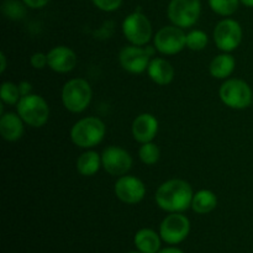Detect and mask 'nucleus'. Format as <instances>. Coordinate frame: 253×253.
Masks as SVG:
<instances>
[{
	"label": "nucleus",
	"mask_w": 253,
	"mask_h": 253,
	"mask_svg": "<svg viewBox=\"0 0 253 253\" xmlns=\"http://www.w3.org/2000/svg\"><path fill=\"white\" fill-rule=\"evenodd\" d=\"M101 156L95 151H85L77 160V170L84 177H91L96 174L101 167Z\"/></svg>",
	"instance_id": "aec40b11"
},
{
	"label": "nucleus",
	"mask_w": 253,
	"mask_h": 253,
	"mask_svg": "<svg viewBox=\"0 0 253 253\" xmlns=\"http://www.w3.org/2000/svg\"><path fill=\"white\" fill-rule=\"evenodd\" d=\"M91 98L93 90L90 84L83 78L71 79L62 89V103L71 113L78 114L85 110L90 104Z\"/></svg>",
	"instance_id": "7ed1b4c3"
},
{
	"label": "nucleus",
	"mask_w": 253,
	"mask_h": 253,
	"mask_svg": "<svg viewBox=\"0 0 253 253\" xmlns=\"http://www.w3.org/2000/svg\"><path fill=\"white\" fill-rule=\"evenodd\" d=\"M123 34L131 44L146 46L152 37V25L145 14L135 11L124 20Z\"/></svg>",
	"instance_id": "6e6552de"
},
{
	"label": "nucleus",
	"mask_w": 253,
	"mask_h": 253,
	"mask_svg": "<svg viewBox=\"0 0 253 253\" xmlns=\"http://www.w3.org/2000/svg\"><path fill=\"white\" fill-rule=\"evenodd\" d=\"M91 1L99 10L106 12L115 11L123 4V0H91Z\"/></svg>",
	"instance_id": "bb28decb"
},
{
	"label": "nucleus",
	"mask_w": 253,
	"mask_h": 253,
	"mask_svg": "<svg viewBox=\"0 0 253 253\" xmlns=\"http://www.w3.org/2000/svg\"><path fill=\"white\" fill-rule=\"evenodd\" d=\"M17 85H19L21 96H25V95H29V94H31V90H32L31 83H29V82H26V81H22V82H20Z\"/></svg>",
	"instance_id": "c756f323"
},
{
	"label": "nucleus",
	"mask_w": 253,
	"mask_h": 253,
	"mask_svg": "<svg viewBox=\"0 0 253 253\" xmlns=\"http://www.w3.org/2000/svg\"><path fill=\"white\" fill-rule=\"evenodd\" d=\"M202 12L200 0H170L167 15L170 22L180 29H188L198 22Z\"/></svg>",
	"instance_id": "423d86ee"
},
{
	"label": "nucleus",
	"mask_w": 253,
	"mask_h": 253,
	"mask_svg": "<svg viewBox=\"0 0 253 253\" xmlns=\"http://www.w3.org/2000/svg\"><path fill=\"white\" fill-rule=\"evenodd\" d=\"M158 253H184V252L179 249H175V247H167V249L161 250Z\"/></svg>",
	"instance_id": "2f4dec72"
},
{
	"label": "nucleus",
	"mask_w": 253,
	"mask_h": 253,
	"mask_svg": "<svg viewBox=\"0 0 253 253\" xmlns=\"http://www.w3.org/2000/svg\"><path fill=\"white\" fill-rule=\"evenodd\" d=\"M0 61H1V66H0V72L4 73L5 69H6V56H5L4 52L0 53Z\"/></svg>",
	"instance_id": "7c9ffc66"
},
{
	"label": "nucleus",
	"mask_w": 253,
	"mask_h": 253,
	"mask_svg": "<svg viewBox=\"0 0 253 253\" xmlns=\"http://www.w3.org/2000/svg\"><path fill=\"white\" fill-rule=\"evenodd\" d=\"M49 1L51 0H22V2L31 9H41V7L46 6Z\"/></svg>",
	"instance_id": "c85d7f7f"
},
{
	"label": "nucleus",
	"mask_w": 253,
	"mask_h": 253,
	"mask_svg": "<svg viewBox=\"0 0 253 253\" xmlns=\"http://www.w3.org/2000/svg\"><path fill=\"white\" fill-rule=\"evenodd\" d=\"M26 5L21 4L17 0H5L2 2L1 10L7 19L11 20H21L26 15Z\"/></svg>",
	"instance_id": "a878e982"
},
{
	"label": "nucleus",
	"mask_w": 253,
	"mask_h": 253,
	"mask_svg": "<svg viewBox=\"0 0 253 253\" xmlns=\"http://www.w3.org/2000/svg\"><path fill=\"white\" fill-rule=\"evenodd\" d=\"M240 1H241L244 5H246V6L253 7V0H240Z\"/></svg>",
	"instance_id": "473e14b6"
},
{
	"label": "nucleus",
	"mask_w": 253,
	"mask_h": 253,
	"mask_svg": "<svg viewBox=\"0 0 253 253\" xmlns=\"http://www.w3.org/2000/svg\"><path fill=\"white\" fill-rule=\"evenodd\" d=\"M138 157L141 162L145 163L146 166H153L160 161L161 151L156 143L151 142L141 143V147L138 150Z\"/></svg>",
	"instance_id": "4be33fe9"
},
{
	"label": "nucleus",
	"mask_w": 253,
	"mask_h": 253,
	"mask_svg": "<svg viewBox=\"0 0 253 253\" xmlns=\"http://www.w3.org/2000/svg\"><path fill=\"white\" fill-rule=\"evenodd\" d=\"M128 253H142V252H140V251H137V252H128Z\"/></svg>",
	"instance_id": "72a5a7b5"
},
{
	"label": "nucleus",
	"mask_w": 253,
	"mask_h": 253,
	"mask_svg": "<svg viewBox=\"0 0 253 253\" xmlns=\"http://www.w3.org/2000/svg\"><path fill=\"white\" fill-rule=\"evenodd\" d=\"M100 156L104 169L111 175H125L132 167L133 160L131 155L119 146H109Z\"/></svg>",
	"instance_id": "f8f14e48"
},
{
	"label": "nucleus",
	"mask_w": 253,
	"mask_h": 253,
	"mask_svg": "<svg viewBox=\"0 0 253 253\" xmlns=\"http://www.w3.org/2000/svg\"><path fill=\"white\" fill-rule=\"evenodd\" d=\"M0 99L4 104L7 105H17L19 100L21 99V93L17 84L11 82H4L0 89Z\"/></svg>",
	"instance_id": "5701e85b"
},
{
	"label": "nucleus",
	"mask_w": 253,
	"mask_h": 253,
	"mask_svg": "<svg viewBox=\"0 0 253 253\" xmlns=\"http://www.w3.org/2000/svg\"><path fill=\"white\" fill-rule=\"evenodd\" d=\"M217 207V197L209 189H202L194 193L192 202V209L200 215L209 214Z\"/></svg>",
	"instance_id": "412c9836"
},
{
	"label": "nucleus",
	"mask_w": 253,
	"mask_h": 253,
	"mask_svg": "<svg viewBox=\"0 0 253 253\" xmlns=\"http://www.w3.org/2000/svg\"><path fill=\"white\" fill-rule=\"evenodd\" d=\"M24 120L19 114L5 113L0 118V133L2 138L9 142L20 140L24 135Z\"/></svg>",
	"instance_id": "dca6fc26"
},
{
	"label": "nucleus",
	"mask_w": 253,
	"mask_h": 253,
	"mask_svg": "<svg viewBox=\"0 0 253 253\" xmlns=\"http://www.w3.org/2000/svg\"><path fill=\"white\" fill-rule=\"evenodd\" d=\"M219 95L222 103L231 109L242 110L252 104L253 93L249 84L242 79H226L219 89Z\"/></svg>",
	"instance_id": "39448f33"
},
{
	"label": "nucleus",
	"mask_w": 253,
	"mask_h": 253,
	"mask_svg": "<svg viewBox=\"0 0 253 253\" xmlns=\"http://www.w3.org/2000/svg\"><path fill=\"white\" fill-rule=\"evenodd\" d=\"M209 43V37L202 30H192L187 34V47L192 51H202Z\"/></svg>",
	"instance_id": "393cba45"
},
{
	"label": "nucleus",
	"mask_w": 253,
	"mask_h": 253,
	"mask_svg": "<svg viewBox=\"0 0 253 253\" xmlns=\"http://www.w3.org/2000/svg\"><path fill=\"white\" fill-rule=\"evenodd\" d=\"M190 232V221L182 212H169L160 226L161 239L169 245L184 241Z\"/></svg>",
	"instance_id": "9b49d317"
},
{
	"label": "nucleus",
	"mask_w": 253,
	"mask_h": 253,
	"mask_svg": "<svg viewBox=\"0 0 253 253\" xmlns=\"http://www.w3.org/2000/svg\"><path fill=\"white\" fill-rule=\"evenodd\" d=\"M161 235L151 229H141L136 232L135 242L136 249L142 253H158L161 249Z\"/></svg>",
	"instance_id": "6ab92c4d"
},
{
	"label": "nucleus",
	"mask_w": 253,
	"mask_h": 253,
	"mask_svg": "<svg viewBox=\"0 0 253 253\" xmlns=\"http://www.w3.org/2000/svg\"><path fill=\"white\" fill-rule=\"evenodd\" d=\"M192 187L183 179H169L158 187L155 194L156 203L167 212H183L192 207Z\"/></svg>",
	"instance_id": "f257e3e1"
},
{
	"label": "nucleus",
	"mask_w": 253,
	"mask_h": 253,
	"mask_svg": "<svg viewBox=\"0 0 253 253\" xmlns=\"http://www.w3.org/2000/svg\"><path fill=\"white\" fill-rule=\"evenodd\" d=\"M252 104H253V100H252Z\"/></svg>",
	"instance_id": "f704fd0d"
},
{
	"label": "nucleus",
	"mask_w": 253,
	"mask_h": 253,
	"mask_svg": "<svg viewBox=\"0 0 253 253\" xmlns=\"http://www.w3.org/2000/svg\"><path fill=\"white\" fill-rule=\"evenodd\" d=\"M31 66L35 69H43L44 67L48 66V58H47V54L42 53V52H36L31 56Z\"/></svg>",
	"instance_id": "cd10ccee"
},
{
	"label": "nucleus",
	"mask_w": 253,
	"mask_h": 253,
	"mask_svg": "<svg viewBox=\"0 0 253 253\" xmlns=\"http://www.w3.org/2000/svg\"><path fill=\"white\" fill-rule=\"evenodd\" d=\"M148 77L158 85H168L174 78V68L165 58L151 59L147 67Z\"/></svg>",
	"instance_id": "f3484780"
},
{
	"label": "nucleus",
	"mask_w": 253,
	"mask_h": 253,
	"mask_svg": "<svg viewBox=\"0 0 253 253\" xmlns=\"http://www.w3.org/2000/svg\"><path fill=\"white\" fill-rule=\"evenodd\" d=\"M116 198L125 204H138L146 195L143 182L133 175H121L114 187Z\"/></svg>",
	"instance_id": "ddd939ff"
},
{
	"label": "nucleus",
	"mask_w": 253,
	"mask_h": 253,
	"mask_svg": "<svg viewBox=\"0 0 253 253\" xmlns=\"http://www.w3.org/2000/svg\"><path fill=\"white\" fill-rule=\"evenodd\" d=\"M17 114L31 127H41L49 119V106L47 101L37 94L21 96L16 105Z\"/></svg>",
	"instance_id": "20e7f679"
},
{
	"label": "nucleus",
	"mask_w": 253,
	"mask_h": 253,
	"mask_svg": "<svg viewBox=\"0 0 253 253\" xmlns=\"http://www.w3.org/2000/svg\"><path fill=\"white\" fill-rule=\"evenodd\" d=\"M236 67V61L234 56L227 52L214 57L210 62L209 72L214 78L216 79H227L235 71Z\"/></svg>",
	"instance_id": "a211bd4d"
},
{
	"label": "nucleus",
	"mask_w": 253,
	"mask_h": 253,
	"mask_svg": "<svg viewBox=\"0 0 253 253\" xmlns=\"http://www.w3.org/2000/svg\"><path fill=\"white\" fill-rule=\"evenodd\" d=\"M242 36L244 32L241 25L234 19H224L217 22L212 34L217 48L227 53L235 51L241 44Z\"/></svg>",
	"instance_id": "1a4fd4ad"
},
{
	"label": "nucleus",
	"mask_w": 253,
	"mask_h": 253,
	"mask_svg": "<svg viewBox=\"0 0 253 253\" xmlns=\"http://www.w3.org/2000/svg\"><path fill=\"white\" fill-rule=\"evenodd\" d=\"M153 44L160 53L173 56L187 47V34H184L183 29L175 25L165 26L158 30L157 34L155 35Z\"/></svg>",
	"instance_id": "9d476101"
},
{
	"label": "nucleus",
	"mask_w": 253,
	"mask_h": 253,
	"mask_svg": "<svg viewBox=\"0 0 253 253\" xmlns=\"http://www.w3.org/2000/svg\"><path fill=\"white\" fill-rule=\"evenodd\" d=\"M158 132V120L152 114H140L132 123V136L137 142L153 141Z\"/></svg>",
	"instance_id": "2eb2a0df"
},
{
	"label": "nucleus",
	"mask_w": 253,
	"mask_h": 253,
	"mask_svg": "<svg viewBox=\"0 0 253 253\" xmlns=\"http://www.w3.org/2000/svg\"><path fill=\"white\" fill-rule=\"evenodd\" d=\"M105 132V124L100 119L88 116L74 124L71 130V140L81 148H93L104 140Z\"/></svg>",
	"instance_id": "f03ea898"
},
{
	"label": "nucleus",
	"mask_w": 253,
	"mask_h": 253,
	"mask_svg": "<svg viewBox=\"0 0 253 253\" xmlns=\"http://www.w3.org/2000/svg\"><path fill=\"white\" fill-rule=\"evenodd\" d=\"M157 51L155 46H125L119 53V62L126 72L140 74L147 71L151 58Z\"/></svg>",
	"instance_id": "0eeeda50"
},
{
	"label": "nucleus",
	"mask_w": 253,
	"mask_h": 253,
	"mask_svg": "<svg viewBox=\"0 0 253 253\" xmlns=\"http://www.w3.org/2000/svg\"><path fill=\"white\" fill-rule=\"evenodd\" d=\"M214 12L221 16H230L239 9L240 0H208Z\"/></svg>",
	"instance_id": "b1692460"
},
{
	"label": "nucleus",
	"mask_w": 253,
	"mask_h": 253,
	"mask_svg": "<svg viewBox=\"0 0 253 253\" xmlns=\"http://www.w3.org/2000/svg\"><path fill=\"white\" fill-rule=\"evenodd\" d=\"M48 67L57 73H68L77 66V54L67 46H56L47 53Z\"/></svg>",
	"instance_id": "4468645a"
}]
</instances>
